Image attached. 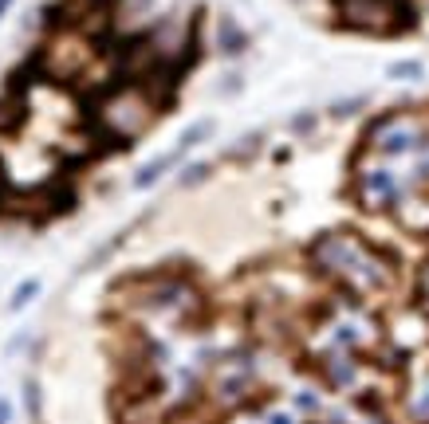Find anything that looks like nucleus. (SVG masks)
<instances>
[{
    "label": "nucleus",
    "mask_w": 429,
    "mask_h": 424,
    "mask_svg": "<svg viewBox=\"0 0 429 424\" xmlns=\"http://www.w3.org/2000/svg\"><path fill=\"white\" fill-rule=\"evenodd\" d=\"M308 256L315 275L331 279L339 287V295L362 299V303L386 299L398 283V271H394L386 252L374 247L370 240L355 236V232H331V236L311 240Z\"/></svg>",
    "instance_id": "f257e3e1"
},
{
    "label": "nucleus",
    "mask_w": 429,
    "mask_h": 424,
    "mask_svg": "<svg viewBox=\"0 0 429 424\" xmlns=\"http://www.w3.org/2000/svg\"><path fill=\"white\" fill-rule=\"evenodd\" d=\"M161 102L150 95V87L130 79H114L103 90L99 107H95V142H107L114 149H126L158 122Z\"/></svg>",
    "instance_id": "f03ea898"
},
{
    "label": "nucleus",
    "mask_w": 429,
    "mask_h": 424,
    "mask_svg": "<svg viewBox=\"0 0 429 424\" xmlns=\"http://www.w3.org/2000/svg\"><path fill=\"white\" fill-rule=\"evenodd\" d=\"M429 146V110H390L367 126L362 149L386 161H406Z\"/></svg>",
    "instance_id": "7ed1b4c3"
},
{
    "label": "nucleus",
    "mask_w": 429,
    "mask_h": 424,
    "mask_svg": "<svg viewBox=\"0 0 429 424\" xmlns=\"http://www.w3.org/2000/svg\"><path fill=\"white\" fill-rule=\"evenodd\" d=\"M350 189H355L359 208H367V212H398L402 200L409 197V185L402 177L398 161H386L378 153H370V149H362L355 158Z\"/></svg>",
    "instance_id": "20e7f679"
},
{
    "label": "nucleus",
    "mask_w": 429,
    "mask_h": 424,
    "mask_svg": "<svg viewBox=\"0 0 429 424\" xmlns=\"http://www.w3.org/2000/svg\"><path fill=\"white\" fill-rule=\"evenodd\" d=\"M335 16L362 36H402L418 24L414 0H335Z\"/></svg>",
    "instance_id": "39448f33"
},
{
    "label": "nucleus",
    "mask_w": 429,
    "mask_h": 424,
    "mask_svg": "<svg viewBox=\"0 0 429 424\" xmlns=\"http://www.w3.org/2000/svg\"><path fill=\"white\" fill-rule=\"evenodd\" d=\"M91 60H95V51H91V40L83 36V32L71 28V36L63 32V36H55V40L44 48V55H40V71L48 75V79L71 83V79H79L83 71L91 67Z\"/></svg>",
    "instance_id": "423d86ee"
},
{
    "label": "nucleus",
    "mask_w": 429,
    "mask_h": 424,
    "mask_svg": "<svg viewBox=\"0 0 429 424\" xmlns=\"http://www.w3.org/2000/svg\"><path fill=\"white\" fill-rule=\"evenodd\" d=\"M217 51L220 55H244L249 51V32L240 28L229 12L217 20Z\"/></svg>",
    "instance_id": "0eeeda50"
},
{
    "label": "nucleus",
    "mask_w": 429,
    "mask_h": 424,
    "mask_svg": "<svg viewBox=\"0 0 429 424\" xmlns=\"http://www.w3.org/2000/svg\"><path fill=\"white\" fill-rule=\"evenodd\" d=\"M181 153H185V149H181V146H173L170 153H161V158L146 161V165H142L138 173H134V189H150V185H158V181L166 177V173H170V169L181 161Z\"/></svg>",
    "instance_id": "6e6552de"
},
{
    "label": "nucleus",
    "mask_w": 429,
    "mask_h": 424,
    "mask_svg": "<svg viewBox=\"0 0 429 424\" xmlns=\"http://www.w3.org/2000/svg\"><path fill=\"white\" fill-rule=\"evenodd\" d=\"M386 75L394 83H414V79H421V75H425V67H421L418 60H398V63H390V67H386Z\"/></svg>",
    "instance_id": "1a4fd4ad"
},
{
    "label": "nucleus",
    "mask_w": 429,
    "mask_h": 424,
    "mask_svg": "<svg viewBox=\"0 0 429 424\" xmlns=\"http://www.w3.org/2000/svg\"><path fill=\"white\" fill-rule=\"evenodd\" d=\"M213 130H217V122H213V118H201V122H193V126L185 130V134H181V142H178V146H181V149H193L197 142H205V138H209Z\"/></svg>",
    "instance_id": "9d476101"
},
{
    "label": "nucleus",
    "mask_w": 429,
    "mask_h": 424,
    "mask_svg": "<svg viewBox=\"0 0 429 424\" xmlns=\"http://www.w3.org/2000/svg\"><path fill=\"white\" fill-rule=\"evenodd\" d=\"M213 173V161H193V165H185L181 169V177H178V185L181 189H190V185H201V181Z\"/></svg>",
    "instance_id": "9b49d317"
},
{
    "label": "nucleus",
    "mask_w": 429,
    "mask_h": 424,
    "mask_svg": "<svg viewBox=\"0 0 429 424\" xmlns=\"http://www.w3.org/2000/svg\"><path fill=\"white\" fill-rule=\"evenodd\" d=\"M36 295H40V283H36V279H24V283L16 287V291H12V299H8V310H24V306H28Z\"/></svg>",
    "instance_id": "f8f14e48"
},
{
    "label": "nucleus",
    "mask_w": 429,
    "mask_h": 424,
    "mask_svg": "<svg viewBox=\"0 0 429 424\" xmlns=\"http://www.w3.org/2000/svg\"><path fill=\"white\" fill-rule=\"evenodd\" d=\"M362 107H367V95H355V99H339L331 107V114H335V118H350V114H359Z\"/></svg>",
    "instance_id": "ddd939ff"
},
{
    "label": "nucleus",
    "mask_w": 429,
    "mask_h": 424,
    "mask_svg": "<svg viewBox=\"0 0 429 424\" xmlns=\"http://www.w3.org/2000/svg\"><path fill=\"white\" fill-rule=\"evenodd\" d=\"M260 142H264V134H260V130H256V134H244V138L229 149V158H249L252 149H260Z\"/></svg>",
    "instance_id": "4468645a"
},
{
    "label": "nucleus",
    "mask_w": 429,
    "mask_h": 424,
    "mask_svg": "<svg viewBox=\"0 0 429 424\" xmlns=\"http://www.w3.org/2000/svg\"><path fill=\"white\" fill-rule=\"evenodd\" d=\"M315 122H319V114L303 110V114H296V118H291V134H311V130H315Z\"/></svg>",
    "instance_id": "2eb2a0df"
},
{
    "label": "nucleus",
    "mask_w": 429,
    "mask_h": 424,
    "mask_svg": "<svg viewBox=\"0 0 429 424\" xmlns=\"http://www.w3.org/2000/svg\"><path fill=\"white\" fill-rule=\"evenodd\" d=\"M8 416H12V409H8V401L0 397V424H8Z\"/></svg>",
    "instance_id": "dca6fc26"
},
{
    "label": "nucleus",
    "mask_w": 429,
    "mask_h": 424,
    "mask_svg": "<svg viewBox=\"0 0 429 424\" xmlns=\"http://www.w3.org/2000/svg\"><path fill=\"white\" fill-rule=\"evenodd\" d=\"M12 4H16V0H0V16H4V12L12 8Z\"/></svg>",
    "instance_id": "f3484780"
}]
</instances>
